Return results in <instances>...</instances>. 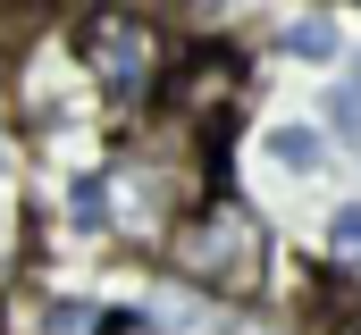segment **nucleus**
I'll return each instance as SVG.
<instances>
[{"mask_svg":"<svg viewBox=\"0 0 361 335\" xmlns=\"http://www.w3.org/2000/svg\"><path fill=\"white\" fill-rule=\"evenodd\" d=\"M177 277L202 293H252L261 277V218L227 193H210L202 210H185L177 227Z\"/></svg>","mask_w":361,"mask_h":335,"instance_id":"1","label":"nucleus"},{"mask_svg":"<svg viewBox=\"0 0 361 335\" xmlns=\"http://www.w3.org/2000/svg\"><path fill=\"white\" fill-rule=\"evenodd\" d=\"M68 210H76V227H109V184H101V176H76Z\"/></svg>","mask_w":361,"mask_h":335,"instance_id":"7","label":"nucleus"},{"mask_svg":"<svg viewBox=\"0 0 361 335\" xmlns=\"http://www.w3.org/2000/svg\"><path fill=\"white\" fill-rule=\"evenodd\" d=\"M85 68H92V84H101L118 109H135V101L152 92V25H135V17H118V8H92L85 17Z\"/></svg>","mask_w":361,"mask_h":335,"instance_id":"2","label":"nucleus"},{"mask_svg":"<svg viewBox=\"0 0 361 335\" xmlns=\"http://www.w3.org/2000/svg\"><path fill=\"white\" fill-rule=\"evenodd\" d=\"M269 151H277V168H302V176H311V168H328V143H319L311 126H277Z\"/></svg>","mask_w":361,"mask_h":335,"instance_id":"3","label":"nucleus"},{"mask_svg":"<svg viewBox=\"0 0 361 335\" xmlns=\"http://www.w3.org/2000/svg\"><path fill=\"white\" fill-rule=\"evenodd\" d=\"M328 260H336V268H361V201H345V210L328 218Z\"/></svg>","mask_w":361,"mask_h":335,"instance_id":"5","label":"nucleus"},{"mask_svg":"<svg viewBox=\"0 0 361 335\" xmlns=\"http://www.w3.org/2000/svg\"><path fill=\"white\" fill-rule=\"evenodd\" d=\"M286 51L294 59H336V17H294L286 25Z\"/></svg>","mask_w":361,"mask_h":335,"instance_id":"4","label":"nucleus"},{"mask_svg":"<svg viewBox=\"0 0 361 335\" xmlns=\"http://www.w3.org/2000/svg\"><path fill=\"white\" fill-rule=\"evenodd\" d=\"M328 118H336V134H345V143L361 151V68H353L345 84H336V101H328Z\"/></svg>","mask_w":361,"mask_h":335,"instance_id":"6","label":"nucleus"}]
</instances>
